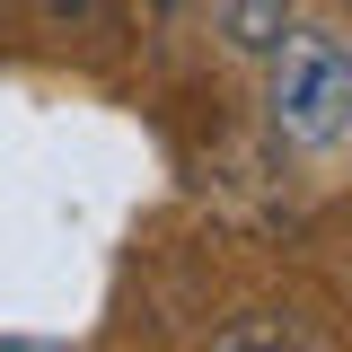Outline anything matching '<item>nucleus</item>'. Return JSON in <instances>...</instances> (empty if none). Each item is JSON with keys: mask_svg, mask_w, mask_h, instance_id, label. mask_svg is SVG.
Listing matches in <instances>:
<instances>
[{"mask_svg": "<svg viewBox=\"0 0 352 352\" xmlns=\"http://www.w3.org/2000/svg\"><path fill=\"white\" fill-rule=\"evenodd\" d=\"M0 352H71V344H44V335H0Z\"/></svg>", "mask_w": 352, "mask_h": 352, "instance_id": "4", "label": "nucleus"}, {"mask_svg": "<svg viewBox=\"0 0 352 352\" xmlns=\"http://www.w3.org/2000/svg\"><path fill=\"white\" fill-rule=\"evenodd\" d=\"M203 352H308V326L291 308H247V317H229Z\"/></svg>", "mask_w": 352, "mask_h": 352, "instance_id": "3", "label": "nucleus"}, {"mask_svg": "<svg viewBox=\"0 0 352 352\" xmlns=\"http://www.w3.org/2000/svg\"><path fill=\"white\" fill-rule=\"evenodd\" d=\"M264 124L282 150H344L352 141V36L291 27L264 53Z\"/></svg>", "mask_w": 352, "mask_h": 352, "instance_id": "1", "label": "nucleus"}, {"mask_svg": "<svg viewBox=\"0 0 352 352\" xmlns=\"http://www.w3.org/2000/svg\"><path fill=\"white\" fill-rule=\"evenodd\" d=\"M291 27H300L291 0H212V36H220V53H238V62H264Z\"/></svg>", "mask_w": 352, "mask_h": 352, "instance_id": "2", "label": "nucleus"}]
</instances>
